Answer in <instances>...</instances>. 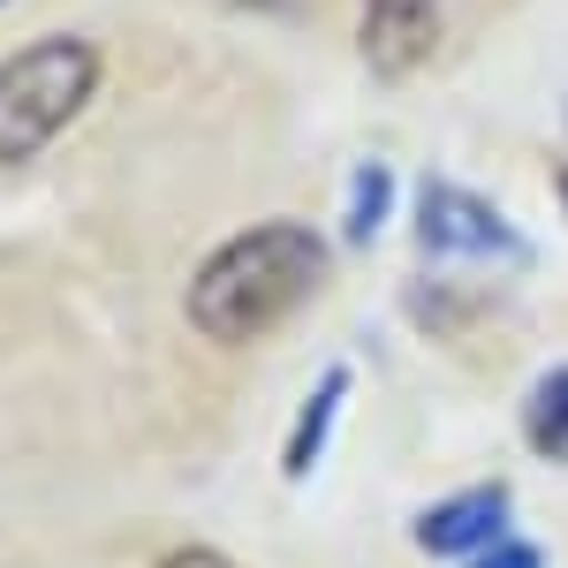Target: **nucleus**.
<instances>
[{"label": "nucleus", "instance_id": "39448f33", "mask_svg": "<svg viewBox=\"0 0 568 568\" xmlns=\"http://www.w3.org/2000/svg\"><path fill=\"white\" fill-rule=\"evenodd\" d=\"M500 524H508V485H470V493H455V500L425 508L417 546H425V554H470V546H500Z\"/></svg>", "mask_w": 568, "mask_h": 568}, {"label": "nucleus", "instance_id": "6e6552de", "mask_svg": "<svg viewBox=\"0 0 568 568\" xmlns=\"http://www.w3.org/2000/svg\"><path fill=\"white\" fill-rule=\"evenodd\" d=\"M387 205H394V175L387 168H356V182H349V235L356 243H372L387 227Z\"/></svg>", "mask_w": 568, "mask_h": 568}, {"label": "nucleus", "instance_id": "f03ea898", "mask_svg": "<svg viewBox=\"0 0 568 568\" xmlns=\"http://www.w3.org/2000/svg\"><path fill=\"white\" fill-rule=\"evenodd\" d=\"M99 91V45L91 39H31L23 53L0 61V168L39 160L53 136L84 114Z\"/></svg>", "mask_w": 568, "mask_h": 568}, {"label": "nucleus", "instance_id": "423d86ee", "mask_svg": "<svg viewBox=\"0 0 568 568\" xmlns=\"http://www.w3.org/2000/svg\"><path fill=\"white\" fill-rule=\"evenodd\" d=\"M524 433L538 455H554V463H568V364L561 372H546L538 387H530L524 402Z\"/></svg>", "mask_w": 568, "mask_h": 568}, {"label": "nucleus", "instance_id": "f257e3e1", "mask_svg": "<svg viewBox=\"0 0 568 568\" xmlns=\"http://www.w3.org/2000/svg\"><path fill=\"white\" fill-rule=\"evenodd\" d=\"M326 281V243L296 227V220H265L227 235L213 258L197 265L190 281V326L220 342V349H243L273 334L296 304H311V288Z\"/></svg>", "mask_w": 568, "mask_h": 568}, {"label": "nucleus", "instance_id": "1a4fd4ad", "mask_svg": "<svg viewBox=\"0 0 568 568\" xmlns=\"http://www.w3.org/2000/svg\"><path fill=\"white\" fill-rule=\"evenodd\" d=\"M478 568H546V561H538L530 546H516V538H500V546H493V554H485Z\"/></svg>", "mask_w": 568, "mask_h": 568}, {"label": "nucleus", "instance_id": "20e7f679", "mask_svg": "<svg viewBox=\"0 0 568 568\" xmlns=\"http://www.w3.org/2000/svg\"><path fill=\"white\" fill-rule=\"evenodd\" d=\"M356 45L379 77H409L425 69L439 45V0H364V23H356Z\"/></svg>", "mask_w": 568, "mask_h": 568}, {"label": "nucleus", "instance_id": "7ed1b4c3", "mask_svg": "<svg viewBox=\"0 0 568 568\" xmlns=\"http://www.w3.org/2000/svg\"><path fill=\"white\" fill-rule=\"evenodd\" d=\"M417 243L425 258H500V265H524V235L493 213L485 197L455 190V182H433L425 205H417Z\"/></svg>", "mask_w": 568, "mask_h": 568}, {"label": "nucleus", "instance_id": "f8f14e48", "mask_svg": "<svg viewBox=\"0 0 568 568\" xmlns=\"http://www.w3.org/2000/svg\"><path fill=\"white\" fill-rule=\"evenodd\" d=\"M258 8H273V0H258Z\"/></svg>", "mask_w": 568, "mask_h": 568}, {"label": "nucleus", "instance_id": "9d476101", "mask_svg": "<svg viewBox=\"0 0 568 568\" xmlns=\"http://www.w3.org/2000/svg\"><path fill=\"white\" fill-rule=\"evenodd\" d=\"M168 568H235L227 554H213V546H190V554H175Z\"/></svg>", "mask_w": 568, "mask_h": 568}, {"label": "nucleus", "instance_id": "9b49d317", "mask_svg": "<svg viewBox=\"0 0 568 568\" xmlns=\"http://www.w3.org/2000/svg\"><path fill=\"white\" fill-rule=\"evenodd\" d=\"M561 197H568V175H561Z\"/></svg>", "mask_w": 568, "mask_h": 568}, {"label": "nucleus", "instance_id": "0eeeda50", "mask_svg": "<svg viewBox=\"0 0 568 568\" xmlns=\"http://www.w3.org/2000/svg\"><path fill=\"white\" fill-rule=\"evenodd\" d=\"M342 394H349V372H326V387L311 394L304 425H296V439H288V478H311V463H318V447H326V425H334Z\"/></svg>", "mask_w": 568, "mask_h": 568}]
</instances>
